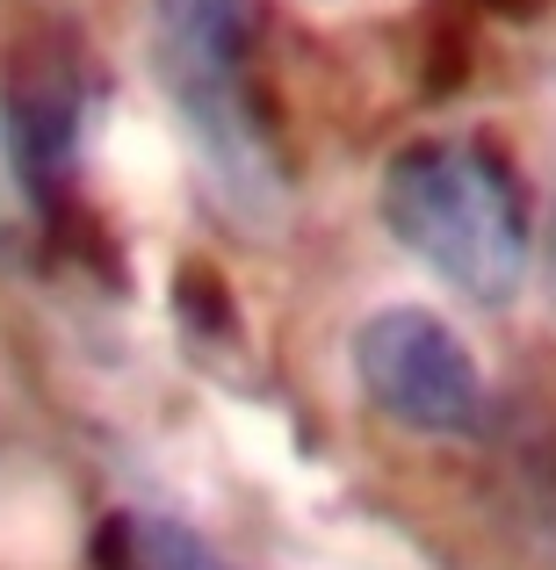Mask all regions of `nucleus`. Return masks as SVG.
<instances>
[{"label":"nucleus","instance_id":"obj_2","mask_svg":"<svg viewBox=\"0 0 556 570\" xmlns=\"http://www.w3.org/2000/svg\"><path fill=\"white\" fill-rule=\"evenodd\" d=\"M153 51L217 181L238 203H275V145L246 95V0H153Z\"/></svg>","mask_w":556,"mask_h":570},{"label":"nucleus","instance_id":"obj_1","mask_svg":"<svg viewBox=\"0 0 556 570\" xmlns=\"http://www.w3.org/2000/svg\"><path fill=\"white\" fill-rule=\"evenodd\" d=\"M383 224L404 253L477 304H506L528 282V203L491 145L419 138L383 167Z\"/></svg>","mask_w":556,"mask_h":570},{"label":"nucleus","instance_id":"obj_4","mask_svg":"<svg viewBox=\"0 0 556 570\" xmlns=\"http://www.w3.org/2000/svg\"><path fill=\"white\" fill-rule=\"evenodd\" d=\"M109 570H224V563L209 557V542L188 534L182 520L130 513L109 528Z\"/></svg>","mask_w":556,"mask_h":570},{"label":"nucleus","instance_id":"obj_3","mask_svg":"<svg viewBox=\"0 0 556 570\" xmlns=\"http://www.w3.org/2000/svg\"><path fill=\"white\" fill-rule=\"evenodd\" d=\"M354 383L383 419H398L404 433H433V441L477 433L491 404L477 354L456 340V325H441L419 304H390L354 333Z\"/></svg>","mask_w":556,"mask_h":570}]
</instances>
